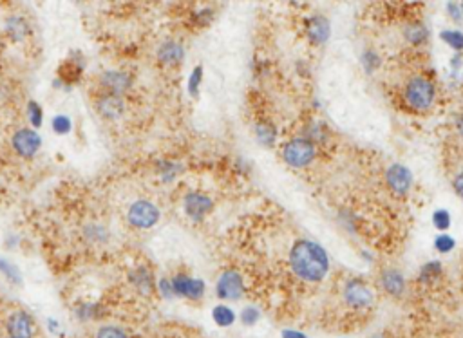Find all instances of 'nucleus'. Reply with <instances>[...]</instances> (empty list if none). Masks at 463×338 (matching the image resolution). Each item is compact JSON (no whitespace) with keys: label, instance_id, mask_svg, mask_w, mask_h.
<instances>
[{"label":"nucleus","instance_id":"obj_1","mask_svg":"<svg viewBox=\"0 0 463 338\" xmlns=\"http://www.w3.org/2000/svg\"><path fill=\"white\" fill-rule=\"evenodd\" d=\"M290 266L299 278L306 283H318L326 277L329 270V259L321 244L308 239H301L292 246Z\"/></svg>","mask_w":463,"mask_h":338},{"label":"nucleus","instance_id":"obj_2","mask_svg":"<svg viewBox=\"0 0 463 338\" xmlns=\"http://www.w3.org/2000/svg\"><path fill=\"white\" fill-rule=\"evenodd\" d=\"M127 222L136 230H151L162 221V210L151 199H136L127 208Z\"/></svg>","mask_w":463,"mask_h":338},{"label":"nucleus","instance_id":"obj_3","mask_svg":"<svg viewBox=\"0 0 463 338\" xmlns=\"http://www.w3.org/2000/svg\"><path fill=\"white\" fill-rule=\"evenodd\" d=\"M317 156V146L310 138H293L282 148V159L293 168H304Z\"/></svg>","mask_w":463,"mask_h":338},{"label":"nucleus","instance_id":"obj_4","mask_svg":"<svg viewBox=\"0 0 463 338\" xmlns=\"http://www.w3.org/2000/svg\"><path fill=\"white\" fill-rule=\"evenodd\" d=\"M245 291H247L245 277L241 275V272H237L234 268H228L217 277L216 295L221 300H228V302L239 300L245 295Z\"/></svg>","mask_w":463,"mask_h":338},{"label":"nucleus","instance_id":"obj_5","mask_svg":"<svg viewBox=\"0 0 463 338\" xmlns=\"http://www.w3.org/2000/svg\"><path fill=\"white\" fill-rule=\"evenodd\" d=\"M182 208L190 221L201 222L214 210V199L201 190H190L183 196Z\"/></svg>","mask_w":463,"mask_h":338},{"label":"nucleus","instance_id":"obj_6","mask_svg":"<svg viewBox=\"0 0 463 338\" xmlns=\"http://www.w3.org/2000/svg\"><path fill=\"white\" fill-rule=\"evenodd\" d=\"M405 98L408 103L416 111H425L433 105L434 101V86L427 78L416 76L409 81L405 87Z\"/></svg>","mask_w":463,"mask_h":338},{"label":"nucleus","instance_id":"obj_7","mask_svg":"<svg viewBox=\"0 0 463 338\" xmlns=\"http://www.w3.org/2000/svg\"><path fill=\"white\" fill-rule=\"evenodd\" d=\"M44 140H42L40 132L35 129H18V131L11 136V146L16 152V156L31 159L40 152Z\"/></svg>","mask_w":463,"mask_h":338},{"label":"nucleus","instance_id":"obj_8","mask_svg":"<svg viewBox=\"0 0 463 338\" xmlns=\"http://www.w3.org/2000/svg\"><path fill=\"white\" fill-rule=\"evenodd\" d=\"M132 86H134V78L131 73L111 69V71H103L100 75V87L107 94L123 96L125 92L131 91Z\"/></svg>","mask_w":463,"mask_h":338},{"label":"nucleus","instance_id":"obj_9","mask_svg":"<svg viewBox=\"0 0 463 338\" xmlns=\"http://www.w3.org/2000/svg\"><path fill=\"white\" fill-rule=\"evenodd\" d=\"M174 291L176 297L188 298V300H201L207 293V284L203 278H196L186 275V273H177L172 277Z\"/></svg>","mask_w":463,"mask_h":338},{"label":"nucleus","instance_id":"obj_10","mask_svg":"<svg viewBox=\"0 0 463 338\" xmlns=\"http://www.w3.org/2000/svg\"><path fill=\"white\" fill-rule=\"evenodd\" d=\"M8 335L10 338H33L35 335V320L31 317L27 311H13V313L8 317Z\"/></svg>","mask_w":463,"mask_h":338},{"label":"nucleus","instance_id":"obj_11","mask_svg":"<svg viewBox=\"0 0 463 338\" xmlns=\"http://www.w3.org/2000/svg\"><path fill=\"white\" fill-rule=\"evenodd\" d=\"M127 277H129V283H131L132 288L136 289L140 295H143V297H149L158 286L156 278H154V272L145 264H138V266L132 268Z\"/></svg>","mask_w":463,"mask_h":338},{"label":"nucleus","instance_id":"obj_12","mask_svg":"<svg viewBox=\"0 0 463 338\" xmlns=\"http://www.w3.org/2000/svg\"><path fill=\"white\" fill-rule=\"evenodd\" d=\"M344 298L346 302L353 308H368L373 302V293L368 288V284L358 281V278H351L347 281L346 289H344Z\"/></svg>","mask_w":463,"mask_h":338},{"label":"nucleus","instance_id":"obj_13","mask_svg":"<svg viewBox=\"0 0 463 338\" xmlns=\"http://www.w3.org/2000/svg\"><path fill=\"white\" fill-rule=\"evenodd\" d=\"M96 112L105 120H120L125 112V101L121 96H114V94H107L103 92L101 96L96 98L95 101Z\"/></svg>","mask_w":463,"mask_h":338},{"label":"nucleus","instance_id":"obj_14","mask_svg":"<svg viewBox=\"0 0 463 338\" xmlns=\"http://www.w3.org/2000/svg\"><path fill=\"white\" fill-rule=\"evenodd\" d=\"M158 62L163 67H177L185 60V47L179 40H165L156 51Z\"/></svg>","mask_w":463,"mask_h":338},{"label":"nucleus","instance_id":"obj_15","mask_svg":"<svg viewBox=\"0 0 463 338\" xmlns=\"http://www.w3.org/2000/svg\"><path fill=\"white\" fill-rule=\"evenodd\" d=\"M386 179H388L389 188L398 196H405L411 188V183H413L411 172L403 165H391L386 172Z\"/></svg>","mask_w":463,"mask_h":338},{"label":"nucleus","instance_id":"obj_16","mask_svg":"<svg viewBox=\"0 0 463 338\" xmlns=\"http://www.w3.org/2000/svg\"><path fill=\"white\" fill-rule=\"evenodd\" d=\"M5 35L11 42H24L31 35V25L22 15H10L4 22Z\"/></svg>","mask_w":463,"mask_h":338},{"label":"nucleus","instance_id":"obj_17","mask_svg":"<svg viewBox=\"0 0 463 338\" xmlns=\"http://www.w3.org/2000/svg\"><path fill=\"white\" fill-rule=\"evenodd\" d=\"M306 35L313 44H317V46L324 44L327 40V36H329V22H327V18H324L323 15L312 16L306 22Z\"/></svg>","mask_w":463,"mask_h":338},{"label":"nucleus","instance_id":"obj_18","mask_svg":"<svg viewBox=\"0 0 463 338\" xmlns=\"http://www.w3.org/2000/svg\"><path fill=\"white\" fill-rule=\"evenodd\" d=\"M382 288L389 293V295H402L405 291V281H403L402 273L398 270H384L382 272Z\"/></svg>","mask_w":463,"mask_h":338},{"label":"nucleus","instance_id":"obj_19","mask_svg":"<svg viewBox=\"0 0 463 338\" xmlns=\"http://www.w3.org/2000/svg\"><path fill=\"white\" fill-rule=\"evenodd\" d=\"M183 170H185L183 163L176 161V159H160V161L156 163L158 176H160V179H162L163 183L176 181Z\"/></svg>","mask_w":463,"mask_h":338},{"label":"nucleus","instance_id":"obj_20","mask_svg":"<svg viewBox=\"0 0 463 338\" xmlns=\"http://www.w3.org/2000/svg\"><path fill=\"white\" fill-rule=\"evenodd\" d=\"M84 237L91 244H105L111 239V232L100 222H89L84 226Z\"/></svg>","mask_w":463,"mask_h":338},{"label":"nucleus","instance_id":"obj_21","mask_svg":"<svg viewBox=\"0 0 463 338\" xmlns=\"http://www.w3.org/2000/svg\"><path fill=\"white\" fill-rule=\"evenodd\" d=\"M212 320L219 326V328H230L232 324L237 320L236 311L227 306V304H217L212 308Z\"/></svg>","mask_w":463,"mask_h":338},{"label":"nucleus","instance_id":"obj_22","mask_svg":"<svg viewBox=\"0 0 463 338\" xmlns=\"http://www.w3.org/2000/svg\"><path fill=\"white\" fill-rule=\"evenodd\" d=\"M255 138L261 145L273 146L277 140V129L270 121H259L255 123Z\"/></svg>","mask_w":463,"mask_h":338},{"label":"nucleus","instance_id":"obj_23","mask_svg":"<svg viewBox=\"0 0 463 338\" xmlns=\"http://www.w3.org/2000/svg\"><path fill=\"white\" fill-rule=\"evenodd\" d=\"M0 273L4 275L11 284H15V286H21L22 284V272L18 270L15 263H11L4 255H0Z\"/></svg>","mask_w":463,"mask_h":338},{"label":"nucleus","instance_id":"obj_24","mask_svg":"<svg viewBox=\"0 0 463 338\" xmlns=\"http://www.w3.org/2000/svg\"><path fill=\"white\" fill-rule=\"evenodd\" d=\"M25 114H27V120L31 123V129L38 131L42 125H44V109L38 101L29 100L27 105H25Z\"/></svg>","mask_w":463,"mask_h":338},{"label":"nucleus","instance_id":"obj_25","mask_svg":"<svg viewBox=\"0 0 463 338\" xmlns=\"http://www.w3.org/2000/svg\"><path fill=\"white\" fill-rule=\"evenodd\" d=\"M203 76H205V69L203 66H196L192 69L188 81H186V91L190 94V98H199V91H201Z\"/></svg>","mask_w":463,"mask_h":338},{"label":"nucleus","instance_id":"obj_26","mask_svg":"<svg viewBox=\"0 0 463 338\" xmlns=\"http://www.w3.org/2000/svg\"><path fill=\"white\" fill-rule=\"evenodd\" d=\"M51 131L55 132L56 136H67L73 131V120L69 114H55L51 118Z\"/></svg>","mask_w":463,"mask_h":338},{"label":"nucleus","instance_id":"obj_27","mask_svg":"<svg viewBox=\"0 0 463 338\" xmlns=\"http://www.w3.org/2000/svg\"><path fill=\"white\" fill-rule=\"evenodd\" d=\"M76 317L84 320V322H89V320H95V318L101 317V306L100 304H78L76 306Z\"/></svg>","mask_w":463,"mask_h":338},{"label":"nucleus","instance_id":"obj_28","mask_svg":"<svg viewBox=\"0 0 463 338\" xmlns=\"http://www.w3.org/2000/svg\"><path fill=\"white\" fill-rule=\"evenodd\" d=\"M212 21H214V10L208 8V5L199 8V10H196L192 13V22L196 25H199V27H205V25L210 24Z\"/></svg>","mask_w":463,"mask_h":338},{"label":"nucleus","instance_id":"obj_29","mask_svg":"<svg viewBox=\"0 0 463 338\" xmlns=\"http://www.w3.org/2000/svg\"><path fill=\"white\" fill-rule=\"evenodd\" d=\"M96 338H129L127 331L120 326H112V324H107V326H101L96 333Z\"/></svg>","mask_w":463,"mask_h":338},{"label":"nucleus","instance_id":"obj_30","mask_svg":"<svg viewBox=\"0 0 463 338\" xmlns=\"http://www.w3.org/2000/svg\"><path fill=\"white\" fill-rule=\"evenodd\" d=\"M261 318V311L255 308V306H245L239 313V320H241L245 326H255Z\"/></svg>","mask_w":463,"mask_h":338},{"label":"nucleus","instance_id":"obj_31","mask_svg":"<svg viewBox=\"0 0 463 338\" xmlns=\"http://www.w3.org/2000/svg\"><path fill=\"white\" fill-rule=\"evenodd\" d=\"M442 40L454 49H463V33H460V31H443Z\"/></svg>","mask_w":463,"mask_h":338},{"label":"nucleus","instance_id":"obj_32","mask_svg":"<svg viewBox=\"0 0 463 338\" xmlns=\"http://www.w3.org/2000/svg\"><path fill=\"white\" fill-rule=\"evenodd\" d=\"M440 273H442V266H440L438 261H434V263H427L422 268V272H420V281H423V283L433 281L434 277H438Z\"/></svg>","mask_w":463,"mask_h":338},{"label":"nucleus","instance_id":"obj_33","mask_svg":"<svg viewBox=\"0 0 463 338\" xmlns=\"http://www.w3.org/2000/svg\"><path fill=\"white\" fill-rule=\"evenodd\" d=\"M156 289L160 291V295H162L163 298H166V300H171V298H176V291H174V284H172V278H166V277L160 278V281H158Z\"/></svg>","mask_w":463,"mask_h":338},{"label":"nucleus","instance_id":"obj_34","mask_svg":"<svg viewBox=\"0 0 463 338\" xmlns=\"http://www.w3.org/2000/svg\"><path fill=\"white\" fill-rule=\"evenodd\" d=\"M405 35H408V38L413 42V44H420V42L425 40V36H427V31H425V27H423V25L414 24V25H411V27H409Z\"/></svg>","mask_w":463,"mask_h":338},{"label":"nucleus","instance_id":"obj_35","mask_svg":"<svg viewBox=\"0 0 463 338\" xmlns=\"http://www.w3.org/2000/svg\"><path fill=\"white\" fill-rule=\"evenodd\" d=\"M433 224L438 230H447L449 226H451V216H449V212H445V210H438V212L433 213Z\"/></svg>","mask_w":463,"mask_h":338},{"label":"nucleus","instance_id":"obj_36","mask_svg":"<svg viewBox=\"0 0 463 338\" xmlns=\"http://www.w3.org/2000/svg\"><path fill=\"white\" fill-rule=\"evenodd\" d=\"M454 244H456V242H454V239L449 237V235H445V233L438 235V237H436V241H434V248H436V250H438V252H442V253L451 252V250L454 248Z\"/></svg>","mask_w":463,"mask_h":338},{"label":"nucleus","instance_id":"obj_37","mask_svg":"<svg viewBox=\"0 0 463 338\" xmlns=\"http://www.w3.org/2000/svg\"><path fill=\"white\" fill-rule=\"evenodd\" d=\"M362 64L366 66V69H368V71H373V69L378 66V56L375 55L373 51H368V53L362 56Z\"/></svg>","mask_w":463,"mask_h":338},{"label":"nucleus","instance_id":"obj_38","mask_svg":"<svg viewBox=\"0 0 463 338\" xmlns=\"http://www.w3.org/2000/svg\"><path fill=\"white\" fill-rule=\"evenodd\" d=\"M453 187H454V190H456V194H458L460 197H463V172L454 177Z\"/></svg>","mask_w":463,"mask_h":338},{"label":"nucleus","instance_id":"obj_39","mask_svg":"<svg viewBox=\"0 0 463 338\" xmlns=\"http://www.w3.org/2000/svg\"><path fill=\"white\" fill-rule=\"evenodd\" d=\"M282 338H308V337L304 333H301V331H295V329H284V331H282Z\"/></svg>","mask_w":463,"mask_h":338},{"label":"nucleus","instance_id":"obj_40","mask_svg":"<svg viewBox=\"0 0 463 338\" xmlns=\"http://www.w3.org/2000/svg\"><path fill=\"white\" fill-rule=\"evenodd\" d=\"M447 11L453 15L454 21H460V16H462V8H458V5H454V4H449Z\"/></svg>","mask_w":463,"mask_h":338},{"label":"nucleus","instance_id":"obj_41","mask_svg":"<svg viewBox=\"0 0 463 338\" xmlns=\"http://www.w3.org/2000/svg\"><path fill=\"white\" fill-rule=\"evenodd\" d=\"M47 328H49V331L56 333V331H58V320H56V318H49V320H47Z\"/></svg>","mask_w":463,"mask_h":338},{"label":"nucleus","instance_id":"obj_42","mask_svg":"<svg viewBox=\"0 0 463 338\" xmlns=\"http://www.w3.org/2000/svg\"><path fill=\"white\" fill-rule=\"evenodd\" d=\"M16 242H18V237H16V235H11L10 239H5V246L15 248V246H16Z\"/></svg>","mask_w":463,"mask_h":338},{"label":"nucleus","instance_id":"obj_43","mask_svg":"<svg viewBox=\"0 0 463 338\" xmlns=\"http://www.w3.org/2000/svg\"><path fill=\"white\" fill-rule=\"evenodd\" d=\"M456 127H458L460 134H462V136H463V116L460 118V120H458V123H456Z\"/></svg>","mask_w":463,"mask_h":338},{"label":"nucleus","instance_id":"obj_44","mask_svg":"<svg viewBox=\"0 0 463 338\" xmlns=\"http://www.w3.org/2000/svg\"><path fill=\"white\" fill-rule=\"evenodd\" d=\"M371 338H386V337H384V335H373Z\"/></svg>","mask_w":463,"mask_h":338},{"label":"nucleus","instance_id":"obj_45","mask_svg":"<svg viewBox=\"0 0 463 338\" xmlns=\"http://www.w3.org/2000/svg\"><path fill=\"white\" fill-rule=\"evenodd\" d=\"M460 8H462V13H463V4H462V5H460Z\"/></svg>","mask_w":463,"mask_h":338}]
</instances>
